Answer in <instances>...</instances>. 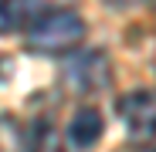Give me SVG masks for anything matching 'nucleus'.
I'll return each mask as SVG.
<instances>
[{"label": "nucleus", "instance_id": "f257e3e1", "mask_svg": "<svg viewBox=\"0 0 156 152\" xmlns=\"http://www.w3.org/2000/svg\"><path fill=\"white\" fill-rule=\"evenodd\" d=\"M82 37H85V20L75 10H51L31 24L27 47L37 54H65L82 44Z\"/></svg>", "mask_w": 156, "mask_h": 152}, {"label": "nucleus", "instance_id": "f03ea898", "mask_svg": "<svg viewBox=\"0 0 156 152\" xmlns=\"http://www.w3.org/2000/svg\"><path fill=\"white\" fill-rule=\"evenodd\" d=\"M65 78H68V85L75 91H82V95L102 91L109 85V78H112V64L105 58V51H82V54H75L68 61Z\"/></svg>", "mask_w": 156, "mask_h": 152}, {"label": "nucleus", "instance_id": "7ed1b4c3", "mask_svg": "<svg viewBox=\"0 0 156 152\" xmlns=\"http://www.w3.org/2000/svg\"><path fill=\"white\" fill-rule=\"evenodd\" d=\"M115 115L126 122L129 135L146 139L156 132V95L153 91H133L115 101Z\"/></svg>", "mask_w": 156, "mask_h": 152}, {"label": "nucleus", "instance_id": "20e7f679", "mask_svg": "<svg viewBox=\"0 0 156 152\" xmlns=\"http://www.w3.org/2000/svg\"><path fill=\"white\" fill-rule=\"evenodd\" d=\"M102 132H105L102 112L92 108V105L78 108V112L71 115V122H68V142H71L75 149H92V145L102 139Z\"/></svg>", "mask_w": 156, "mask_h": 152}, {"label": "nucleus", "instance_id": "39448f33", "mask_svg": "<svg viewBox=\"0 0 156 152\" xmlns=\"http://www.w3.org/2000/svg\"><path fill=\"white\" fill-rule=\"evenodd\" d=\"M58 142H55V132L48 129V125H41V129L34 132V152H55Z\"/></svg>", "mask_w": 156, "mask_h": 152}]
</instances>
